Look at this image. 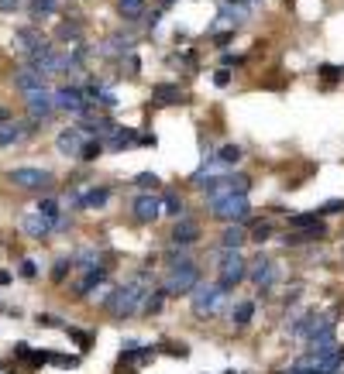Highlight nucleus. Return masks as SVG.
Returning a JSON list of instances; mask_svg holds the SVG:
<instances>
[{
  "label": "nucleus",
  "mask_w": 344,
  "mask_h": 374,
  "mask_svg": "<svg viewBox=\"0 0 344 374\" xmlns=\"http://www.w3.org/2000/svg\"><path fill=\"white\" fill-rule=\"evenodd\" d=\"M148 275H134L131 282L124 285H117V289L110 292V299H107V313L114 316V320H128L134 316L138 309H141V302H145V295H148Z\"/></svg>",
  "instance_id": "f257e3e1"
},
{
  "label": "nucleus",
  "mask_w": 344,
  "mask_h": 374,
  "mask_svg": "<svg viewBox=\"0 0 344 374\" xmlns=\"http://www.w3.org/2000/svg\"><path fill=\"white\" fill-rule=\"evenodd\" d=\"M196 285H200V268L189 257H179V261H172V271L166 278V285H162V292L166 295H189Z\"/></svg>",
  "instance_id": "f03ea898"
},
{
  "label": "nucleus",
  "mask_w": 344,
  "mask_h": 374,
  "mask_svg": "<svg viewBox=\"0 0 344 374\" xmlns=\"http://www.w3.org/2000/svg\"><path fill=\"white\" fill-rule=\"evenodd\" d=\"M196 189H203L210 200H224V196H248V189H252V182L245 179V175H220V179H203V182H196Z\"/></svg>",
  "instance_id": "7ed1b4c3"
},
{
  "label": "nucleus",
  "mask_w": 344,
  "mask_h": 374,
  "mask_svg": "<svg viewBox=\"0 0 344 374\" xmlns=\"http://www.w3.org/2000/svg\"><path fill=\"white\" fill-rule=\"evenodd\" d=\"M220 275H217V285L224 292H231L234 285H241L248 278V261L238 254V250H220Z\"/></svg>",
  "instance_id": "20e7f679"
},
{
  "label": "nucleus",
  "mask_w": 344,
  "mask_h": 374,
  "mask_svg": "<svg viewBox=\"0 0 344 374\" xmlns=\"http://www.w3.org/2000/svg\"><path fill=\"white\" fill-rule=\"evenodd\" d=\"M210 213L220 223H245L248 220V196H224V200H210Z\"/></svg>",
  "instance_id": "39448f33"
},
{
  "label": "nucleus",
  "mask_w": 344,
  "mask_h": 374,
  "mask_svg": "<svg viewBox=\"0 0 344 374\" xmlns=\"http://www.w3.org/2000/svg\"><path fill=\"white\" fill-rule=\"evenodd\" d=\"M224 295L227 292L220 289V285H196V289L189 292V306H193V316H214L217 309L224 306Z\"/></svg>",
  "instance_id": "423d86ee"
},
{
  "label": "nucleus",
  "mask_w": 344,
  "mask_h": 374,
  "mask_svg": "<svg viewBox=\"0 0 344 374\" xmlns=\"http://www.w3.org/2000/svg\"><path fill=\"white\" fill-rule=\"evenodd\" d=\"M248 17H252V3H245V0H220V7H217V24L210 31H217L220 24H224L227 31H238Z\"/></svg>",
  "instance_id": "0eeeda50"
},
{
  "label": "nucleus",
  "mask_w": 344,
  "mask_h": 374,
  "mask_svg": "<svg viewBox=\"0 0 344 374\" xmlns=\"http://www.w3.org/2000/svg\"><path fill=\"white\" fill-rule=\"evenodd\" d=\"M7 182L17 186V189H42V186L52 182V172H45V168H10Z\"/></svg>",
  "instance_id": "6e6552de"
},
{
  "label": "nucleus",
  "mask_w": 344,
  "mask_h": 374,
  "mask_svg": "<svg viewBox=\"0 0 344 374\" xmlns=\"http://www.w3.org/2000/svg\"><path fill=\"white\" fill-rule=\"evenodd\" d=\"M248 278H252L261 292H268L275 285V278H279V268H275L272 257H261V254H258L255 261H248Z\"/></svg>",
  "instance_id": "1a4fd4ad"
},
{
  "label": "nucleus",
  "mask_w": 344,
  "mask_h": 374,
  "mask_svg": "<svg viewBox=\"0 0 344 374\" xmlns=\"http://www.w3.org/2000/svg\"><path fill=\"white\" fill-rule=\"evenodd\" d=\"M86 141H89V137H86V130L76 124V127H66V130H59V137H55V148H59V155H66V158H80V151H83Z\"/></svg>",
  "instance_id": "9d476101"
},
{
  "label": "nucleus",
  "mask_w": 344,
  "mask_h": 374,
  "mask_svg": "<svg viewBox=\"0 0 344 374\" xmlns=\"http://www.w3.org/2000/svg\"><path fill=\"white\" fill-rule=\"evenodd\" d=\"M52 96H55V110H66V114H83L86 110V96L80 86H62V89H52Z\"/></svg>",
  "instance_id": "9b49d317"
},
{
  "label": "nucleus",
  "mask_w": 344,
  "mask_h": 374,
  "mask_svg": "<svg viewBox=\"0 0 344 374\" xmlns=\"http://www.w3.org/2000/svg\"><path fill=\"white\" fill-rule=\"evenodd\" d=\"M24 103H28L31 121H45V117L55 114V96H52L48 86H45V89H35V93H24Z\"/></svg>",
  "instance_id": "f8f14e48"
},
{
  "label": "nucleus",
  "mask_w": 344,
  "mask_h": 374,
  "mask_svg": "<svg viewBox=\"0 0 344 374\" xmlns=\"http://www.w3.org/2000/svg\"><path fill=\"white\" fill-rule=\"evenodd\" d=\"M131 216H134L138 223H155V220L162 216V200H159L155 193H141V196L131 203Z\"/></svg>",
  "instance_id": "ddd939ff"
},
{
  "label": "nucleus",
  "mask_w": 344,
  "mask_h": 374,
  "mask_svg": "<svg viewBox=\"0 0 344 374\" xmlns=\"http://www.w3.org/2000/svg\"><path fill=\"white\" fill-rule=\"evenodd\" d=\"M21 230H24L28 237H35V241H42V237H48V234H52L55 227H52V223L45 220V216H42V213H38V209H28V213L21 216Z\"/></svg>",
  "instance_id": "4468645a"
},
{
  "label": "nucleus",
  "mask_w": 344,
  "mask_h": 374,
  "mask_svg": "<svg viewBox=\"0 0 344 374\" xmlns=\"http://www.w3.org/2000/svg\"><path fill=\"white\" fill-rule=\"evenodd\" d=\"M172 244H196V237H200V223L196 220H189V216H179L175 220V227H172Z\"/></svg>",
  "instance_id": "2eb2a0df"
},
{
  "label": "nucleus",
  "mask_w": 344,
  "mask_h": 374,
  "mask_svg": "<svg viewBox=\"0 0 344 374\" xmlns=\"http://www.w3.org/2000/svg\"><path fill=\"white\" fill-rule=\"evenodd\" d=\"M131 144H138V134H134V127H114L107 137H103V148L107 151H124Z\"/></svg>",
  "instance_id": "dca6fc26"
},
{
  "label": "nucleus",
  "mask_w": 344,
  "mask_h": 374,
  "mask_svg": "<svg viewBox=\"0 0 344 374\" xmlns=\"http://www.w3.org/2000/svg\"><path fill=\"white\" fill-rule=\"evenodd\" d=\"M14 86H17L21 93H35V89H45V86H48V76L35 73V69H21V73L14 76Z\"/></svg>",
  "instance_id": "f3484780"
},
{
  "label": "nucleus",
  "mask_w": 344,
  "mask_h": 374,
  "mask_svg": "<svg viewBox=\"0 0 344 374\" xmlns=\"http://www.w3.org/2000/svg\"><path fill=\"white\" fill-rule=\"evenodd\" d=\"M327 234V227L324 223H313V227H306V230H289L282 241L289 244V248H296V244H310V241H320Z\"/></svg>",
  "instance_id": "a211bd4d"
},
{
  "label": "nucleus",
  "mask_w": 344,
  "mask_h": 374,
  "mask_svg": "<svg viewBox=\"0 0 344 374\" xmlns=\"http://www.w3.org/2000/svg\"><path fill=\"white\" fill-rule=\"evenodd\" d=\"M245 241H248L245 227H241V223H227L224 234H220V250H238Z\"/></svg>",
  "instance_id": "6ab92c4d"
},
{
  "label": "nucleus",
  "mask_w": 344,
  "mask_h": 374,
  "mask_svg": "<svg viewBox=\"0 0 344 374\" xmlns=\"http://www.w3.org/2000/svg\"><path fill=\"white\" fill-rule=\"evenodd\" d=\"M28 134H31V127L28 124H10V121H3V124H0V148L17 144V141H24Z\"/></svg>",
  "instance_id": "aec40b11"
},
{
  "label": "nucleus",
  "mask_w": 344,
  "mask_h": 374,
  "mask_svg": "<svg viewBox=\"0 0 344 374\" xmlns=\"http://www.w3.org/2000/svg\"><path fill=\"white\" fill-rule=\"evenodd\" d=\"M14 45H17L24 55H31L35 48H42L45 45V38L35 31V28H24V31H14Z\"/></svg>",
  "instance_id": "412c9836"
},
{
  "label": "nucleus",
  "mask_w": 344,
  "mask_h": 374,
  "mask_svg": "<svg viewBox=\"0 0 344 374\" xmlns=\"http://www.w3.org/2000/svg\"><path fill=\"white\" fill-rule=\"evenodd\" d=\"M152 100L155 103H162V107H172V103H182V89L172 83H159L152 89Z\"/></svg>",
  "instance_id": "4be33fe9"
},
{
  "label": "nucleus",
  "mask_w": 344,
  "mask_h": 374,
  "mask_svg": "<svg viewBox=\"0 0 344 374\" xmlns=\"http://www.w3.org/2000/svg\"><path fill=\"white\" fill-rule=\"evenodd\" d=\"M107 200H110V189L100 186V189H89V193H83V196H76V207L100 209V207H107Z\"/></svg>",
  "instance_id": "5701e85b"
},
{
  "label": "nucleus",
  "mask_w": 344,
  "mask_h": 374,
  "mask_svg": "<svg viewBox=\"0 0 344 374\" xmlns=\"http://www.w3.org/2000/svg\"><path fill=\"white\" fill-rule=\"evenodd\" d=\"M103 278H107V268H103V264H93V268H86V275H83V282H80V289H76V295H89V292L96 289Z\"/></svg>",
  "instance_id": "b1692460"
},
{
  "label": "nucleus",
  "mask_w": 344,
  "mask_h": 374,
  "mask_svg": "<svg viewBox=\"0 0 344 374\" xmlns=\"http://www.w3.org/2000/svg\"><path fill=\"white\" fill-rule=\"evenodd\" d=\"M214 158H217V162H220V168H231V165H238V162L245 158V151H241L238 144H224V148L217 151Z\"/></svg>",
  "instance_id": "393cba45"
},
{
  "label": "nucleus",
  "mask_w": 344,
  "mask_h": 374,
  "mask_svg": "<svg viewBox=\"0 0 344 374\" xmlns=\"http://www.w3.org/2000/svg\"><path fill=\"white\" fill-rule=\"evenodd\" d=\"M252 316H255V302H238V306L231 309L234 327H248V323H252Z\"/></svg>",
  "instance_id": "a878e982"
},
{
  "label": "nucleus",
  "mask_w": 344,
  "mask_h": 374,
  "mask_svg": "<svg viewBox=\"0 0 344 374\" xmlns=\"http://www.w3.org/2000/svg\"><path fill=\"white\" fill-rule=\"evenodd\" d=\"M117 10L124 21H138L145 14V0H117Z\"/></svg>",
  "instance_id": "bb28decb"
},
{
  "label": "nucleus",
  "mask_w": 344,
  "mask_h": 374,
  "mask_svg": "<svg viewBox=\"0 0 344 374\" xmlns=\"http://www.w3.org/2000/svg\"><path fill=\"white\" fill-rule=\"evenodd\" d=\"M55 35H59V42H73V45H80V35H83V28H80V21H62Z\"/></svg>",
  "instance_id": "cd10ccee"
},
{
  "label": "nucleus",
  "mask_w": 344,
  "mask_h": 374,
  "mask_svg": "<svg viewBox=\"0 0 344 374\" xmlns=\"http://www.w3.org/2000/svg\"><path fill=\"white\" fill-rule=\"evenodd\" d=\"M35 209L42 213V216L48 220V223H52V227H55V223L62 220V209H59V203H55V200H42V203H38Z\"/></svg>",
  "instance_id": "c85d7f7f"
},
{
  "label": "nucleus",
  "mask_w": 344,
  "mask_h": 374,
  "mask_svg": "<svg viewBox=\"0 0 344 374\" xmlns=\"http://www.w3.org/2000/svg\"><path fill=\"white\" fill-rule=\"evenodd\" d=\"M159 200H162V213H166V216H175V220L182 216V200H179L175 193H166V196H159Z\"/></svg>",
  "instance_id": "c756f323"
},
{
  "label": "nucleus",
  "mask_w": 344,
  "mask_h": 374,
  "mask_svg": "<svg viewBox=\"0 0 344 374\" xmlns=\"http://www.w3.org/2000/svg\"><path fill=\"white\" fill-rule=\"evenodd\" d=\"M134 186L145 189V193H155V189H159V175H155V172H138V175H134Z\"/></svg>",
  "instance_id": "7c9ffc66"
},
{
  "label": "nucleus",
  "mask_w": 344,
  "mask_h": 374,
  "mask_svg": "<svg viewBox=\"0 0 344 374\" xmlns=\"http://www.w3.org/2000/svg\"><path fill=\"white\" fill-rule=\"evenodd\" d=\"M100 155H103V141H93V137L86 141L83 151H80V158H83V162H96Z\"/></svg>",
  "instance_id": "2f4dec72"
},
{
  "label": "nucleus",
  "mask_w": 344,
  "mask_h": 374,
  "mask_svg": "<svg viewBox=\"0 0 344 374\" xmlns=\"http://www.w3.org/2000/svg\"><path fill=\"white\" fill-rule=\"evenodd\" d=\"M313 223H320L317 213H296V216H289V230H306V227H313Z\"/></svg>",
  "instance_id": "473e14b6"
},
{
  "label": "nucleus",
  "mask_w": 344,
  "mask_h": 374,
  "mask_svg": "<svg viewBox=\"0 0 344 374\" xmlns=\"http://www.w3.org/2000/svg\"><path fill=\"white\" fill-rule=\"evenodd\" d=\"M162 302H166V292L162 289L148 292V295H145V302H141V309H145V313H159V309H162Z\"/></svg>",
  "instance_id": "72a5a7b5"
},
{
  "label": "nucleus",
  "mask_w": 344,
  "mask_h": 374,
  "mask_svg": "<svg viewBox=\"0 0 344 374\" xmlns=\"http://www.w3.org/2000/svg\"><path fill=\"white\" fill-rule=\"evenodd\" d=\"M28 7H31V14H35V17H42V14H55V10H59V3H55V0H31Z\"/></svg>",
  "instance_id": "f704fd0d"
},
{
  "label": "nucleus",
  "mask_w": 344,
  "mask_h": 374,
  "mask_svg": "<svg viewBox=\"0 0 344 374\" xmlns=\"http://www.w3.org/2000/svg\"><path fill=\"white\" fill-rule=\"evenodd\" d=\"M69 268H73V257H59V261H55V271H52V278H55V282H62Z\"/></svg>",
  "instance_id": "c9c22d12"
},
{
  "label": "nucleus",
  "mask_w": 344,
  "mask_h": 374,
  "mask_svg": "<svg viewBox=\"0 0 344 374\" xmlns=\"http://www.w3.org/2000/svg\"><path fill=\"white\" fill-rule=\"evenodd\" d=\"M272 237V223H258L255 230H252V241H258V244H265Z\"/></svg>",
  "instance_id": "e433bc0d"
},
{
  "label": "nucleus",
  "mask_w": 344,
  "mask_h": 374,
  "mask_svg": "<svg viewBox=\"0 0 344 374\" xmlns=\"http://www.w3.org/2000/svg\"><path fill=\"white\" fill-rule=\"evenodd\" d=\"M317 213H324V216H334V213H344V200H327L324 207L317 209Z\"/></svg>",
  "instance_id": "4c0bfd02"
},
{
  "label": "nucleus",
  "mask_w": 344,
  "mask_h": 374,
  "mask_svg": "<svg viewBox=\"0 0 344 374\" xmlns=\"http://www.w3.org/2000/svg\"><path fill=\"white\" fill-rule=\"evenodd\" d=\"M21 7H24V0H0V10H7V14H14Z\"/></svg>",
  "instance_id": "58836bf2"
},
{
  "label": "nucleus",
  "mask_w": 344,
  "mask_h": 374,
  "mask_svg": "<svg viewBox=\"0 0 344 374\" xmlns=\"http://www.w3.org/2000/svg\"><path fill=\"white\" fill-rule=\"evenodd\" d=\"M214 83L224 89V86L231 83V73H227V69H217V73H214Z\"/></svg>",
  "instance_id": "ea45409f"
},
{
  "label": "nucleus",
  "mask_w": 344,
  "mask_h": 374,
  "mask_svg": "<svg viewBox=\"0 0 344 374\" xmlns=\"http://www.w3.org/2000/svg\"><path fill=\"white\" fill-rule=\"evenodd\" d=\"M35 271H38L35 261H21V275H24V278H35Z\"/></svg>",
  "instance_id": "a19ab883"
},
{
  "label": "nucleus",
  "mask_w": 344,
  "mask_h": 374,
  "mask_svg": "<svg viewBox=\"0 0 344 374\" xmlns=\"http://www.w3.org/2000/svg\"><path fill=\"white\" fill-rule=\"evenodd\" d=\"M38 327H62V323H59V316H48V313H45V316H38Z\"/></svg>",
  "instance_id": "79ce46f5"
},
{
  "label": "nucleus",
  "mask_w": 344,
  "mask_h": 374,
  "mask_svg": "<svg viewBox=\"0 0 344 374\" xmlns=\"http://www.w3.org/2000/svg\"><path fill=\"white\" fill-rule=\"evenodd\" d=\"M282 374H317L313 368H303V371H282Z\"/></svg>",
  "instance_id": "37998d69"
},
{
  "label": "nucleus",
  "mask_w": 344,
  "mask_h": 374,
  "mask_svg": "<svg viewBox=\"0 0 344 374\" xmlns=\"http://www.w3.org/2000/svg\"><path fill=\"white\" fill-rule=\"evenodd\" d=\"M3 121H7V110H3V107H0V124H3Z\"/></svg>",
  "instance_id": "c03bdc74"
},
{
  "label": "nucleus",
  "mask_w": 344,
  "mask_h": 374,
  "mask_svg": "<svg viewBox=\"0 0 344 374\" xmlns=\"http://www.w3.org/2000/svg\"><path fill=\"white\" fill-rule=\"evenodd\" d=\"M252 3H261V0H252Z\"/></svg>",
  "instance_id": "a18cd8bd"
},
{
  "label": "nucleus",
  "mask_w": 344,
  "mask_h": 374,
  "mask_svg": "<svg viewBox=\"0 0 344 374\" xmlns=\"http://www.w3.org/2000/svg\"><path fill=\"white\" fill-rule=\"evenodd\" d=\"M227 374H234V371H227Z\"/></svg>",
  "instance_id": "49530a36"
}]
</instances>
